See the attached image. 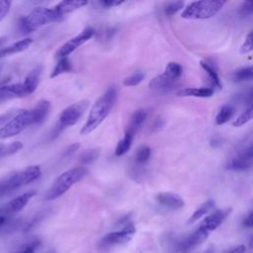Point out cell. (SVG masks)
Returning <instances> with one entry per match:
<instances>
[{"label": "cell", "instance_id": "30bf717a", "mask_svg": "<svg viewBox=\"0 0 253 253\" xmlns=\"http://www.w3.org/2000/svg\"><path fill=\"white\" fill-rule=\"evenodd\" d=\"M134 233H135V227L133 223L130 221L125 226H123L120 230L109 232L108 234H106L102 239V243L107 246L124 244L129 241L131 237L134 235Z\"/></svg>", "mask_w": 253, "mask_h": 253}, {"label": "cell", "instance_id": "3957f363", "mask_svg": "<svg viewBox=\"0 0 253 253\" xmlns=\"http://www.w3.org/2000/svg\"><path fill=\"white\" fill-rule=\"evenodd\" d=\"M41 176V168L31 165L0 179V197L9 195L17 189L30 184Z\"/></svg>", "mask_w": 253, "mask_h": 253}, {"label": "cell", "instance_id": "60d3db41", "mask_svg": "<svg viewBox=\"0 0 253 253\" xmlns=\"http://www.w3.org/2000/svg\"><path fill=\"white\" fill-rule=\"evenodd\" d=\"M243 225L246 227H249V228L252 227V225H253V212L252 211H250L243 219Z\"/></svg>", "mask_w": 253, "mask_h": 253}, {"label": "cell", "instance_id": "7a4b0ae2", "mask_svg": "<svg viewBox=\"0 0 253 253\" xmlns=\"http://www.w3.org/2000/svg\"><path fill=\"white\" fill-rule=\"evenodd\" d=\"M63 18L64 16L60 15L54 8L37 7L27 16L21 18L18 26L20 32L26 35L47 24L60 22Z\"/></svg>", "mask_w": 253, "mask_h": 253}, {"label": "cell", "instance_id": "cb8c5ba5", "mask_svg": "<svg viewBox=\"0 0 253 253\" xmlns=\"http://www.w3.org/2000/svg\"><path fill=\"white\" fill-rule=\"evenodd\" d=\"M201 66L203 67V69L209 75V77H210V79L211 81V84L214 87H216L217 89H221L222 84L220 82V79L218 77V74H217L216 69L214 68V66L212 64H211L210 62H208V61H201Z\"/></svg>", "mask_w": 253, "mask_h": 253}, {"label": "cell", "instance_id": "6da1fadb", "mask_svg": "<svg viewBox=\"0 0 253 253\" xmlns=\"http://www.w3.org/2000/svg\"><path fill=\"white\" fill-rule=\"evenodd\" d=\"M117 89L115 88V86H111L95 102L90 110L87 121L85 122L84 126L80 130V133L82 135L88 134L93 131L107 118L117 101Z\"/></svg>", "mask_w": 253, "mask_h": 253}, {"label": "cell", "instance_id": "bcb514c9", "mask_svg": "<svg viewBox=\"0 0 253 253\" xmlns=\"http://www.w3.org/2000/svg\"><path fill=\"white\" fill-rule=\"evenodd\" d=\"M0 71H1V67H0Z\"/></svg>", "mask_w": 253, "mask_h": 253}, {"label": "cell", "instance_id": "d6986e66", "mask_svg": "<svg viewBox=\"0 0 253 253\" xmlns=\"http://www.w3.org/2000/svg\"><path fill=\"white\" fill-rule=\"evenodd\" d=\"M87 1H82V0H65L59 2L57 5H55L53 8L62 16L77 10L85 5H87Z\"/></svg>", "mask_w": 253, "mask_h": 253}, {"label": "cell", "instance_id": "484cf974", "mask_svg": "<svg viewBox=\"0 0 253 253\" xmlns=\"http://www.w3.org/2000/svg\"><path fill=\"white\" fill-rule=\"evenodd\" d=\"M233 114H234V109L231 105L222 106L215 117V124L220 126L229 122V120L233 117Z\"/></svg>", "mask_w": 253, "mask_h": 253}, {"label": "cell", "instance_id": "8992f818", "mask_svg": "<svg viewBox=\"0 0 253 253\" xmlns=\"http://www.w3.org/2000/svg\"><path fill=\"white\" fill-rule=\"evenodd\" d=\"M31 125H34L31 111L22 110L14 117L10 118V120L0 127V139L16 136Z\"/></svg>", "mask_w": 253, "mask_h": 253}, {"label": "cell", "instance_id": "2e32d148", "mask_svg": "<svg viewBox=\"0 0 253 253\" xmlns=\"http://www.w3.org/2000/svg\"><path fill=\"white\" fill-rule=\"evenodd\" d=\"M174 85H175V81L171 80L163 73L154 77L149 82L150 89H152L153 91H155L157 93H161V94L171 91L174 88Z\"/></svg>", "mask_w": 253, "mask_h": 253}, {"label": "cell", "instance_id": "ffe728a7", "mask_svg": "<svg viewBox=\"0 0 253 253\" xmlns=\"http://www.w3.org/2000/svg\"><path fill=\"white\" fill-rule=\"evenodd\" d=\"M42 67L41 65L36 66L32 71H30V73L26 76L25 80L23 81L29 94H32L37 89L40 82L41 75H42Z\"/></svg>", "mask_w": 253, "mask_h": 253}, {"label": "cell", "instance_id": "b9f144b4", "mask_svg": "<svg viewBox=\"0 0 253 253\" xmlns=\"http://www.w3.org/2000/svg\"><path fill=\"white\" fill-rule=\"evenodd\" d=\"M79 146H80V144H79V143H73V144L69 145V146L67 147V149L65 150L64 155H70L71 153L75 152V151L79 148Z\"/></svg>", "mask_w": 253, "mask_h": 253}, {"label": "cell", "instance_id": "e0dca14e", "mask_svg": "<svg viewBox=\"0 0 253 253\" xmlns=\"http://www.w3.org/2000/svg\"><path fill=\"white\" fill-rule=\"evenodd\" d=\"M50 110V103L46 100H41L37 103V105L31 109V114L33 117L34 125H41L42 124Z\"/></svg>", "mask_w": 253, "mask_h": 253}, {"label": "cell", "instance_id": "d590c367", "mask_svg": "<svg viewBox=\"0 0 253 253\" xmlns=\"http://www.w3.org/2000/svg\"><path fill=\"white\" fill-rule=\"evenodd\" d=\"M253 45H252V32H249L247 37L245 38L244 42L242 43L240 47V53H248L252 50Z\"/></svg>", "mask_w": 253, "mask_h": 253}, {"label": "cell", "instance_id": "ee69618b", "mask_svg": "<svg viewBox=\"0 0 253 253\" xmlns=\"http://www.w3.org/2000/svg\"><path fill=\"white\" fill-rule=\"evenodd\" d=\"M6 42H7V37H0V48L3 47Z\"/></svg>", "mask_w": 253, "mask_h": 253}, {"label": "cell", "instance_id": "7402d4cb", "mask_svg": "<svg viewBox=\"0 0 253 253\" xmlns=\"http://www.w3.org/2000/svg\"><path fill=\"white\" fill-rule=\"evenodd\" d=\"M213 95V90L209 87L202 88H185L178 92V96L183 97H199V98H208Z\"/></svg>", "mask_w": 253, "mask_h": 253}, {"label": "cell", "instance_id": "d6a6232c", "mask_svg": "<svg viewBox=\"0 0 253 253\" xmlns=\"http://www.w3.org/2000/svg\"><path fill=\"white\" fill-rule=\"evenodd\" d=\"M145 77V74L143 72H140V71H137V72H134L133 74L126 77L123 81V84L125 86H127V87H131V86H136L138 85Z\"/></svg>", "mask_w": 253, "mask_h": 253}, {"label": "cell", "instance_id": "7c38bea8", "mask_svg": "<svg viewBox=\"0 0 253 253\" xmlns=\"http://www.w3.org/2000/svg\"><path fill=\"white\" fill-rule=\"evenodd\" d=\"M29 95L30 94L23 82L0 86V104L8 100L23 98Z\"/></svg>", "mask_w": 253, "mask_h": 253}, {"label": "cell", "instance_id": "8fae6325", "mask_svg": "<svg viewBox=\"0 0 253 253\" xmlns=\"http://www.w3.org/2000/svg\"><path fill=\"white\" fill-rule=\"evenodd\" d=\"M209 236V232L202 228L201 226L194 231L192 234L184 238L180 243H179V251L181 253H189L192 250H194L197 246L202 244Z\"/></svg>", "mask_w": 253, "mask_h": 253}, {"label": "cell", "instance_id": "7bdbcfd3", "mask_svg": "<svg viewBox=\"0 0 253 253\" xmlns=\"http://www.w3.org/2000/svg\"><path fill=\"white\" fill-rule=\"evenodd\" d=\"M245 246L244 245H238L234 248H231L227 253H244Z\"/></svg>", "mask_w": 253, "mask_h": 253}, {"label": "cell", "instance_id": "9c48e42d", "mask_svg": "<svg viewBox=\"0 0 253 253\" xmlns=\"http://www.w3.org/2000/svg\"><path fill=\"white\" fill-rule=\"evenodd\" d=\"M95 34V31L91 27L85 28L80 34L69 40L67 42H65L55 53V57L57 59L62 57H67L72 51H74L77 47L82 45L84 42L89 41Z\"/></svg>", "mask_w": 253, "mask_h": 253}, {"label": "cell", "instance_id": "ac0fdd59", "mask_svg": "<svg viewBox=\"0 0 253 253\" xmlns=\"http://www.w3.org/2000/svg\"><path fill=\"white\" fill-rule=\"evenodd\" d=\"M32 43H33V39L25 38V39L18 41L10 45L3 46L2 48H0V58L15 54L18 52H22V51L28 49Z\"/></svg>", "mask_w": 253, "mask_h": 253}, {"label": "cell", "instance_id": "e575fe53", "mask_svg": "<svg viewBox=\"0 0 253 253\" xmlns=\"http://www.w3.org/2000/svg\"><path fill=\"white\" fill-rule=\"evenodd\" d=\"M184 7V3L181 1H176V2H169L165 5L164 7V12L166 15L171 16L176 14L178 11H180Z\"/></svg>", "mask_w": 253, "mask_h": 253}, {"label": "cell", "instance_id": "8d00e7d4", "mask_svg": "<svg viewBox=\"0 0 253 253\" xmlns=\"http://www.w3.org/2000/svg\"><path fill=\"white\" fill-rule=\"evenodd\" d=\"M13 222L12 215L6 213L0 209V229H3L6 226H9Z\"/></svg>", "mask_w": 253, "mask_h": 253}, {"label": "cell", "instance_id": "4fadbf2b", "mask_svg": "<svg viewBox=\"0 0 253 253\" xmlns=\"http://www.w3.org/2000/svg\"><path fill=\"white\" fill-rule=\"evenodd\" d=\"M37 194L36 191H29L26 192L16 198H14L13 200H11L10 202H8L7 204H5L3 207H1L0 209L5 211L6 213L13 215L19 211H21L26 206L27 204L30 202V200Z\"/></svg>", "mask_w": 253, "mask_h": 253}, {"label": "cell", "instance_id": "277c9868", "mask_svg": "<svg viewBox=\"0 0 253 253\" xmlns=\"http://www.w3.org/2000/svg\"><path fill=\"white\" fill-rule=\"evenodd\" d=\"M87 173L88 171L84 167H75L63 172L55 179L50 188L47 190L44 196V200L51 201L59 198L65 194L70 189V187L82 180L87 175Z\"/></svg>", "mask_w": 253, "mask_h": 253}, {"label": "cell", "instance_id": "603a6c76", "mask_svg": "<svg viewBox=\"0 0 253 253\" xmlns=\"http://www.w3.org/2000/svg\"><path fill=\"white\" fill-rule=\"evenodd\" d=\"M214 201L213 200H208L207 202H205L204 204H202L194 212L193 214L190 216V218L188 219V223H193L195 221H197L198 219H200L201 217H203L204 215H206L208 212H210L213 208H214Z\"/></svg>", "mask_w": 253, "mask_h": 253}, {"label": "cell", "instance_id": "ab89813d", "mask_svg": "<svg viewBox=\"0 0 253 253\" xmlns=\"http://www.w3.org/2000/svg\"><path fill=\"white\" fill-rule=\"evenodd\" d=\"M123 1H115V0H105V1H99L98 4L105 8H112L118 5H121Z\"/></svg>", "mask_w": 253, "mask_h": 253}, {"label": "cell", "instance_id": "1f68e13d", "mask_svg": "<svg viewBox=\"0 0 253 253\" xmlns=\"http://www.w3.org/2000/svg\"><path fill=\"white\" fill-rule=\"evenodd\" d=\"M252 107L249 106L245 111H243L235 120L234 122L232 123L233 126H236V127H239V126H242L243 125L247 124L251 119H252Z\"/></svg>", "mask_w": 253, "mask_h": 253}, {"label": "cell", "instance_id": "f6af8a7d", "mask_svg": "<svg viewBox=\"0 0 253 253\" xmlns=\"http://www.w3.org/2000/svg\"><path fill=\"white\" fill-rule=\"evenodd\" d=\"M46 253H56V251H55V250H53V249H49Z\"/></svg>", "mask_w": 253, "mask_h": 253}, {"label": "cell", "instance_id": "4dcf8cb0", "mask_svg": "<svg viewBox=\"0 0 253 253\" xmlns=\"http://www.w3.org/2000/svg\"><path fill=\"white\" fill-rule=\"evenodd\" d=\"M151 155V150L147 145H142L140 146L135 154V162L137 164H144L146 163Z\"/></svg>", "mask_w": 253, "mask_h": 253}, {"label": "cell", "instance_id": "f1b7e54d", "mask_svg": "<svg viewBox=\"0 0 253 253\" xmlns=\"http://www.w3.org/2000/svg\"><path fill=\"white\" fill-rule=\"evenodd\" d=\"M22 148H23V144L21 141H14L8 144L0 143V158H4L12 154H15Z\"/></svg>", "mask_w": 253, "mask_h": 253}, {"label": "cell", "instance_id": "52a82bcc", "mask_svg": "<svg viewBox=\"0 0 253 253\" xmlns=\"http://www.w3.org/2000/svg\"><path fill=\"white\" fill-rule=\"evenodd\" d=\"M88 107V101H80L65 108L59 115L58 123L55 126V133L57 134L62 129L74 126L82 117Z\"/></svg>", "mask_w": 253, "mask_h": 253}, {"label": "cell", "instance_id": "ba28073f", "mask_svg": "<svg viewBox=\"0 0 253 253\" xmlns=\"http://www.w3.org/2000/svg\"><path fill=\"white\" fill-rule=\"evenodd\" d=\"M252 156H253V147L252 144L242 146L236 153L235 156L231 157L227 164L226 169L232 171H244L251 167L252 165Z\"/></svg>", "mask_w": 253, "mask_h": 253}, {"label": "cell", "instance_id": "4316f807", "mask_svg": "<svg viewBox=\"0 0 253 253\" xmlns=\"http://www.w3.org/2000/svg\"><path fill=\"white\" fill-rule=\"evenodd\" d=\"M182 73H183V68L177 62H169L166 65L165 70L163 72V74H165L168 78H170L171 80H173L175 82L181 77Z\"/></svg>", "mask_w": 253, "mask_h": 253}, {"label": "cell", "instance_id": "44dd1931", "mask_svg": "<svg viewBox=\"0 0 253 253\" xmlns=\"http://www.w3.org/2000/svg\"><path fill=\"white\" fill-rule=\"evenodd\" d=\"M146 112L144 110H137L135 111L129 121V124L126 127V132H128L132 135H134V133L137 131V129L141 126V125L144 123L145 119H146Z\"/></svg>", "mask_w": 253, "mask_h": 253}, {"label": "cell", "instance_id": "f35d334b", "mask_svg": "<svg viewBox=\"0 0 253 253\" xmlns=\"http://www.w3.org/2000/svg\"><path fill=\"white\" fill-rule=\"evenodd\" d=\"M10 7H11V1H7V0L0 1V21L3 20L6 17V15L9 13Z\"/></svg>", "mask_w": 253, "mask_h": 253}, {"label": "cell", "instance_id": "f546056e", "mask_svg": "<svg viewBox=\"0 0 253 253\" xmlns=\"http://www.w3.org/2000/svg\"><path fill=\"white\" fill-rule=\"evenodd\" d=\"M232 78L235 82H243L250 81L253 78V68L252 66H246L239 68L234 71Z\"/></svg>", "mask_w": 253, "mask_h": 253}, {"label": "cell", "instance_id": "d4e9b609", "mask_svg": "<svg viewBox=\"0 0 253 253\" xmlns=\"http://www.w3.org/2000/svg\"><path fill=\"white\" fill-rule=\"evenodd\" d=\"M72 70V64H71V61L69 60L68 57H62V58H59L56 65L54 66L51 74H50V77L53 78V77H56L60 74H63V73H67V72H70Z\"/></svg>", "mask_w": 253, "mask_h": 253}, {"label": "cell", "instance_id": "5b68a950", "mask_svg": "<svg viewBox=\"0 0 253 253\" xmlns=\"http://www.w3.org/2000/svg\"><path fill=\"white\" fill-rule=\"evenodd\" d=\"M225 4L226 1L221 0L195 1L189 4L183 10L181 17L189 20L210 19L213 17L215 14H217Z\"/></svg>", "mask_w": 253, "mask_h": 253}, {"label": "cell", "instance_id": "5bb4252c", "mask_svg": "<svg viewBox=\"0 0 253 253\" xmlns=\"http://www.w3.org/2000/svg\"><path fill=\"white\" fill-rule=\"evenodd\" d=\"M230 211H231L230 209H224V210H217L213 211L211 214H210L203 220L200 226L205 230H207L208 232L216 229L220 225V223L226 218V216L229 214Z\"/></svg>", "mask_w": 253, "mask_h": 253}, {"label": "cell", "instance_id": "836d02e7", "mask_svg": "<svg viewBox=\"0 0 253 253\" xmlns=\"http://www.w3.org/2000/svg\"><path fill=\"white\" fill-rule=\"evenodd\" d=\"M99 156V150L98 149H89L85 152H83L80 156V162L82 164H89L93 162L97 157Z\"/></svg>", "mask_w": 253, "mask_h": 253}, {"label": "cell", "instance_id": "74e56055", "mask_svg": "<svg viewBox=\"0 0 253 253\" xmlns=\"http://www.w3.org/2000/svg\"><path fill=\"white\" fill-rule=\"evenodd\" d=\"M252 11H253V5H252V2L251 1H246L244 2L239 10H238V13L241 15V16H250L252 14Z\"/></svg>", "mask_w": 253, "mask_h": 253}, {"label": "cell", "instance_id": "83f0119b", "mask_svg": "<svg viewBox=\"0 0 253 253\" xmlns=\"http://www.w3.org/2000/svg\"><path fill=\"white\" fill-rule=\"evenodd\" d=\"M132 138H133L132 134L126 132L125 136L118 142L116 149H115V154L117 156H121V155H124L125 153H126L131 145Z\"/></svg>", "mask_w": 253, "mask_h": 253}, {"label": "cell", "instance_id": "9a60e30c", "mask_svg": "<svg viewBox=\"0 0 253 253\" xmlns=\"http://www.w3.org/2000/svg\"><path fill=\"white\" fill-rule=\"evenodd\" d=\"M155 199L160 206L170 210H179L185 206L184 200L175 193H159Z\"/></svg>", "mask_w": 253, "mask_h": 253}]
</instances>
